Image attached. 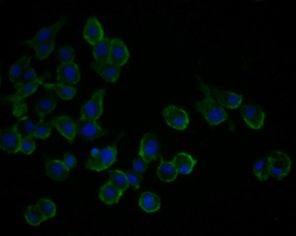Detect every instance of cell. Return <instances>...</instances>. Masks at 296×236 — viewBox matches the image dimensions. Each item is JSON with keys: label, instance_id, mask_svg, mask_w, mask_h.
<instances>
[{"label": "cell", "instance_id": "obj_1", "mask_svg": "<svg viewBox=\"0 0 296 236\" xmlns=\"http://www.w3.org/2000/svg\"><path fill=\"white\" fill-rule=\"evenodd\" d=\"M198 80L204 97L196 102V109L210 126L221 124L228 119L227 113L213 96L209 86L200 77Z\"/></svg>", "mask_w": 296, "mask_h": 236}, {"label": "cell", "instance_id": "obj_2", "mask_svg": "<svg viewBox=\"0 0 296 236\" xmlns=\"http://www.w3.org/2000/svg\"><path fill=\"white\" fill-rule=\"evenodd\" d=\"M116 158V146H108L91 153L84 166L89 170L101 172L109 169L115 162Z\"/></svg>", "mask_w": 296, "mask_h": 236}, {"label": "cell", "instance_id": "obj_3", "mask_svg": "<svg viewBox=\"0 0 296 236\" xmlns=\"http://www.w3.org/2000/svg\"><path fill=\"white\" fill-rule=\"evenodd\" d=\"M266 163L269 176L278 180L285 177L291 170V159L282 151L272 153L268 156Z\"/></svg>", "mask_w": 296, "mask_h": 236}, {"label": "cell", "instance_id": "obj_4", "mask_svg": "<svg viewBox=\"0 0 296 236\" xmlns=\"http://www.w3.org/2000/svg\"><path fill=\"white\" fill-rule=\"evenodd\" d=\"M162 116L166 124L174 129L184 131L189 124L187 113L176 105H169L162 110Z\"/></svg>", "mask_w": 296, "mask_h": 236}, {"label": "cell", "instance_id": "obj_5", "mask_svg": "<svg viewBox=\"0 0 296 236\" xmlns=\"http://www.w3.org/2000/svg\"><path fill=\"white\" fill-rule=\"evenodd\" d=\"M106 92L104 88L95 91L82 106L80 118L94 120L98 119L103 112V102Z\"/></svg>", "mask_w": 296, "mask_h": 236}, {"label": "cell", "instance_id": "obj_6", "mask_svg": "<svg viewBox=\"0 0 296 236\" xmlns=\"http://www.w3.org/2000/svg\"><path fill=\"white\" fill-rule=\"evenodd\" d=\"M139 155L148 164L155 161L159 155V143L158 137L153 133H145L142 138Z\"/></svg>", "mask_w": 296, "mask_h": 236}, {"label": "cell", "instance_id": "obj_7", "mask_svg": "<svg viewBox=\"0 0 296 236\" xmlns=\"http://www.w3.org/2000/svg\"><path fill=\"white\" fill-rule=\"evenodd\" d=\"M240 107V113L249 127L254 130L260 129L262 127L265 114L259 106L252 104H244Z\"/></svg>", "mask_w": 296, "mask_h": 236}, {"label": "cell", "instance_id": "obj_8", "mask_svg": "<svg viewBox=\"0 0 296 236\" xmlns=\"http://www.w3.org/2000/svg\"><path fill=\"white\" fill-rule=\"evenodd\" d=\"M67 17L62 16L56 22L38 30L31 38L24 42L25 44L32 47L33 45L55 40L57 33L62 27L67 22Z\"/></svg>", "mask_w": 296, "mask_h": 236}, {"label": "cell", "instance_id": "obj_9", "mask_svg": "<svg viewBox=\"0 0 296 236\" xmlns=\"http://www.w3.org/2000/svg\"><path fill=\"white\" fill-rule=\"evenodd\" d=\"M77 133L86 140H93L110 134V132L103 129L96 120L79 118L76 122Z\"/></svg>", "mask_w": 296, "mask_h": 236}, {"label": "cell", "instance_id": "obj_10", "mask_svg": "<svg viewBox=\"0 0 296 236\" xmlns=\"http://www.w3.org/2000/svg\"><path fill=\"white\" fill-rule=\"evenodd\" d=\"M22 137L14 125L0 132V147L5 152L16 154L20 151Z\"/></svg>", "mask_w": 296, "mask_h": 236}, {"label": "cell", "instance_id": "obj_11", "mask_svg": "<svg viewBox=\"0 0 296 236\" xmlns=\"http://www.w3.org/2000/svg\"><path fill=\"white\" fill-rule=\"evenodd\" d=\"M130 57L128 48L119 38H111L108 62L119 67L127 63Z\"/></svg>", "mask_w": 296, "mask_h": 236}, {"label": "cell", "instance_id": "obj_12", "mask_svg": "<svg viewBox=\"0 0 296 236\" xmlns=\"http://www.w3.org/2000/svg\"><path fill=\"white\" fill-rule=\"evenodd\" d=\"M56 80L69 85L78 84L80 80L78 66L74 61L61 63L57 67Z\"/></svg>", "mask_w": 296, "mask_h": 236}, {"label": "cell", "instance_id": "obj_13", "mask_svg": "<svg viewBox=\"0 0 296 236\" xmlns=\"http://www.w3.org/2000/svg\"><path fill=\"white\" fill-rule=\"evenodd\" d=\"M48 76L49 74L46 73L38 77L36 80L22 86L13 93L1 97V100L5 103L13 104L24 100L25 98L35 93L38 86L43 84L44 80Z\"/></svg>", "mask_w": 296, "mask_h": 236}, {"label": "cell", "instance_id": "obj_14", "mask_svg": "<svg viewBox=\"0 0 296 236\" xmlns=\"http://www.w3.org/2000/svg\"><path fill=\"white\" fill-rule=\"evenodd\" d=\"M59 133L69 142L73 144L77 133L76 122L68 115L55 117L51 121Z\"/></svg>", "mask_w": 296, "mask_h": 236}, {"label": "cell", "instance_id": "obj_15", "mask_svg": "<svg viewBox=\"0 0 296 236\" xmlns=\"http://www.w3.org/2000/svg\"><path fill=\"white\" fill-rule=\"evenodd\" d=\"M211 91L213 96L217 102L223 108L228 109H235L239 107L244 100L242 94L212 88Z\"/></svg>", "mask_w": 296, "mask_h": 236}, {"label": "cell", "instance_id": "obj_16", "mask_svg": "<svg viewBox=\"0 0 296 236\" xmlns=\"http://www.w3.org/2000/svg\"><path fill=\"white\" fill-rule=\"evenodd\" d=\"M83 37L93 46L105 37L102 24L95 16H91L87 19L83 28Z\"/></svg>", "mask_w": 296, "mask_h": 236}, {"label": "cell", "instance_id": "obj_17", "mask_svg": "<svg viewBox=\"0 0 296 236\" xmlns=\"http://www.w3.org/2000/svg\"><path fill=\"white\" fill-rule=\"evenodd\" d=\"M45 171L46 175L56 182L64 181L70 175V170L66 167L63 161L59 159L46 158Z\"/></svg>", "mask_w": 296, "mask_h": 236}, {"label": "cell", "instance_id": "obj_18", "mask_svg": "<svg viewBox=\"0 0 296 236\" xmlns=\"http://www.w3.org/2000/svg\"><path fill=\"white\" fill-rule=\"evenodd\" d=\"M90 66L106 81L114 83L118 80L121 68L109 62H97L93 61Z\"/></svg>", "mask_w": 296, "mask_h": 236}, {"label": "cell", "instance_id": "obj_19", "mask_svg": "<svg viewBox=\"0 0 296 236\" xmlns=\"http://www.w3.org/2000/svg\"><path fill=\"white\" fill-rule=\"evenodd\" d=\"M31 57L24 55L11 66L8 73L9 80L16 89L21 86V80L27 65L30 64Z\"/></svg>", "mask_w": 296, "mask_h": 236}, {"label": "cell", "instance_id": "obj_20", "mask_svg": "<svg viewBox=\"0 0 296 236\" xmlns=\"http://www.w3.org/2000/svg\"><path fill=\"white\" fill-rule=\"evenodd\" d=\"M172 162L179 173L185 175L192 172L197 160L191 154L182 151L174 156Z\"/></svg>", "mask_w": 296, "mask_h": 236}, {"label": "cell", "instance_id": "obj_21", "mask_svg": "<svg viewBox=\"0 0 296 236\" xmlns=\"http://www.w3.org/2000/svg\"><path fill=\"white\" fill-rule=\"evenodd\" d=\"M123 193V191L108 181L101 187L99 192V198L104 204L111 206L118 203Z\"/></svg>", "mask_w": 296, "mask_h": 236}, {"label": "cell", "instance_id": "obj_22", "mask_svg": "<svg viewBox=\"0 0 296 236\" xmlns=\"http://www.w3.org/2000/svg\"><path fill=\"white\" fill-rule=\"evenodd\" d=\"M57 100L52 93L43 94L36 103L35 111L40 118L51 113L57 107Z\"/></svg>", "mask_w": 296, "mask_h": 236}, {"label": "cell", "instance_id": "obj_23", "mask_svg": "<svg viewBox=\"0 0 296 236\" xmlns=\"http://www.w3.org/2000/svg\"><path fill=\"white\" fill-rule=\"evenodd\" d=\"M138 204L143 210L149 213L157 212L161 207L159 196L150 191L142 192L139 198Z\"/></svg>", "mask_w": 296, "mask_h": 236}, {"label": "cell", "instance_id": "obj_24", "mask_svg": "<svg viewBox=\"0 0 296 236\" xmlns=\"http://www.w3.org/2000/svg\"><path fill=\"white\" fill-rule=\"evenodd\" d=\"M43 86L46 89L54 91L61 99L66 101L73 99L77 91L75 87L62 83H46Z\"/></svg>", "mask_w": 296, "mask_h": 236}, {"label": "cell", "instance_id": "obj_25", "mask_svg": "<svg viewBox=\"0 0 296 236\" xmlns=\"http://www.w3.org/2000/svg\"><path fill=\"white\" fill-rule=\"evenodd\" d=\"M179 173L172 162L161 159L157 170V175L160 180L165 182H172L177 177Z\"/></svg>", "mask_w": 296, "mask_h": 236}, {"label": "cell", "instance_id": "obj_26", "mask_svg": "<svg viewBox=\"0 0 296 236\" xmlns=\"http://www.w3.org/2000/svg\"><path fill=\"white\" fill-rule=\"evenodd\" d=\"M111 38L105 37L93 46L92 55L94 61L97 62H107L109 59Z\"/></svg>", "mask_w": 296, "mask_h": 236}, {"label": "cell", "instance_id": "obj_27", "mask_svg": "<svg viewBox=\"0 0 296 236\" xmlns=\"http://www.w3.org/2000/svg\"><path fill=\"white\" fill-rule=\"evenodd\" d=\"M109 181L120 190L124 192L129 187L126 173L122 171L114 169L108 172Z\"/></svg>", "mask_w": 296, "mask_h": 236}, {"label": "cell", "instance_id": "obj_28", "mask_svg": "<svg viewBox=\"0 0 296 236\" xmlns=\"http://www.w3.org/2000/svg\"><path fill=\"white\" fill-rule=\"evenodd\" d=\"M24 216L27 222L32 226H38L46 221L36 204L28 206L24 212Z\"/></svg>", "mask_w": 296, "mask_h": 236}, {"label": "cell", "instance_id": "obj_29", "mask_svg": "<svg viewBox=\"0 0 296 236\" xmlns=\"http://www.w3.org/2000/svg\"><path fill=\"white\" fill-rule=\"evenodd\" d=\"M53 124L51 122H47L43 118H40L35 125L32 136L37 139L46 140L50 135Z\"/></svg>", "mask_w": 296, "mask_h": 236}, {"label": "cell", "instance_id": "obj_30", "mask_svg": "<svg viewBox=\"0 0 296 236\" xmlns=\"http://www.w3.org/2000/svg\"><path fill=\"white\" fill-rule=\"evenodd\" d=\"M36 205L43 214L46 221L53 218L56 214V205L49 199H40L37 201Z\"/></svg>", "mask_w": 296, "mask_h": 236}, {"label": "cell", "instance_id": "obj_31", "mask_svg": "<svg viewBox=\"0 0 296 236\" xmlns=\"http://www.w3.org/2000/svg\"><path fill=\"white\" fill-rule=\"evenodd\" d=\"M14 125L22 138L28 136H32L35 126L28 116L19 118Z\"/></svg>", "mask_w": 296, "mask_h": 236}, {"label": "cell", "instance_id": "obj_32", "mask_svg": "<svg viewBox=\"0 0 296 236\" xmlns=\"http://www.w3.org/2000/svg\"><path fill=\"white\" fill-rule=\"evenodd\" d=\"M55 40L40 43L33 45L35 52V57L38 60H44L47 58L54 50Z\"/></svg>", "mask_w": 296, "mask_h": 236}, {"label": "cell", "instance_id": "obj_33", "mask_svg": "<svg viewBox=\"0 0 296 236\" xmlns=\"http://www.w3.org/2000/svg\"><path fill=\"white\" fill-rule=\"evenodd\" d=\"M254 175L259 180L264 181L268 179L269 174L266 162L263 159L257 160L253 165Z\"/></svg>", "mask_w": 296, "mask_h": 236}, {"label": "cell", "instance_id": "obj_34", "mask_svg": "<svg viewBox=\"0 0 296 236\" xmlns=\"http://www.w3.org/2000/svg\"><path fill=\"white\" fill-rule=\"evenodd\" d=\"M57 57L61 63L74 61L75 51L71 46H63L57 50Z\"/></svg>", "mask_w": 296, "mask_h": 236}, {"label": "cell", "instance_id": "obj_35", "mask_svg": "<svg viewBox=\"0 0 296 236\" xmlns=\"http://www.w3.org/2000/svg\"><path fill=\"white\" fill-rule=\"evenodd\" d=\"M36 149V143L32 136H28L22 138L20 151L23 154L30 155Z\"/></svg>", "mask_w": 296, "mask_h": 236}, {"label": "cell", "instance_id": "obj_36", "mask_svg": "<svg viewBox=\"0 0 296 236\" xmlns=\"http://www.w3.org/2000/svg\"><path fill=\"white\" fill-rule=\"evenodd\" d=\"M126 175L129 185L132 186L134 190L139 189L142 180V175L134 170L127 171Z\"/></svg>", "mask_w": 296, "mask_h": 236}, {"label": "cell", "instance_id": "obj_37", "mask_svg": "<svg viewBox=\"0 0 296 236\" xmlns=\"http://www.w3.org/2000/svg\"><path fill=\"white\" fill-rule=\"evenodd\" d=\"M38 78L34 68L30 65V64H28L23 73L21 87L36 80Z\"/></svg>", "mask_w": 296, "mask_h": 236}, {"label": "cell", "instance_id": "obj_38", "mask_svg": "<svg viewBox=\"0 0 296 236\" xmlns=\"http://www.w3.org/2000/svg\"><path fill=\"white\" fill-rule=\"evenodd\" d=\"M148 163L142 158L139 157L135 159L133 162V169L137 173L142 174L148 169Z\"/></svg>", "mask_w": 296, "mask_h": 236}, {"label": "cell", "instance_id": "obj_39", "mask_svg": "<svg viewBox=\"0 0 296 236\" xmlns=\"http://www.w3.org/2000/svg\"><path fill=\"white\" fill-rule=\"evenodd\" d=\"M27 105L24 100L13 103L12 113L15 117H20L27 112Z\"/></svg>", "mask_w": 296, "mask_h": 236}, {"label": "cell", "instance_id": "obj_40", "mask_svg": "<svg viewBox=\"0 0 296 236\" xmlns=\"http://www.w3.org/2000/svg\"><path fill=\"white\" fill-rule=\"evenodd\" d=\"M62 161L69 170L74 168L77 164L76 157L69 152H65L64 153Z\"/></svg>", "mask_w": 296, "mask_h": 236}]
</instances>
